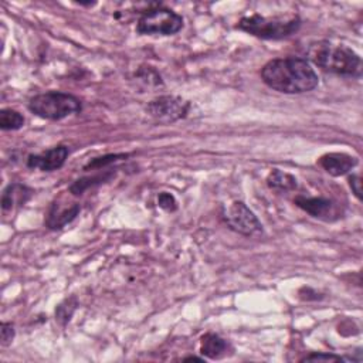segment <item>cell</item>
I'll return each instance as SVG.
<instances>
[{"mask_svg":"<svg viewBox=\"0 0 363 363\" xmlns=\"http://www.w3.org/2000/svg\"><path fill=\"white\" fill-rule=\"evenodd\" d=\"M259 74L268 88L281 94H305L319 84V77L306 58H274L261 68Z\"/></svg>","mask_w":363,"mask_h":363,"instance_id":"cell-1","label":"cell"},{"mask_svg":"<svg viewBox=\"0 0 363 363\" xmlns=\"http://www.w3.org/2000/svg\"><path fill=\"white\" fill-rule=\"evenodd\" d=\"M308 61L326 72L343 77H360L362 58L350 47L329 41H316L308 47Z\"/></svg>","mask_w":363,"mask_h":363,"instance_id":"cell-2","label":"cell"},{"mask_svg":"<svg viewBox=\"0 0 363 363\" xmlns=\"http://www.w3.org/2000/svg\"><path fill=\"white\" fill-rule=\"evenodd\" d=\"M302 20L298 14L267 17L258 13L245 16L237 23V28L261 40H282L299 31Z\"/></svg>","mask_w":363,"mask_h":363,"instance_id":"cell-3","label":"cell"},{"mask_svg":"<svg viewBox=\"0 0 363 363\" xmlns=\"http://www.w3.org/2000/svg\"><path fill=\"white\" fill-rule=\"evenodd\" d=\"M28 111L35 116L47 121H61L71 115L79 113L82 102L72 94L61 91H47L34 95L27 105Z\"/></svg>","mask_w":363,"mask_h":363,"instance_id":"cell-4","label":"cell"},{"mask_svg":"<svg viewBox=\"0 0 363 363\" xmlns=\"http://www.w3.org/2000/svg\"><path fill=\"white\" fill-rule=\"evenodd\" d=\"M182 28L183 17L162 6L145 10L136 23V33L140 35H173Z\"/></svg>","mask_w":363,"mask_h":363,"instance_id":"cell-5","label":"cell"},{"mask_svg":"<svg viewBox=\"0 0 363 363\" xmlns=\"http://www.w3.org/2000/svg\"><path fill=\"white\" fill-rule=\"evenodd\" d=\"M223 220L230 230L245 235H259L262 234V224L255 216V213L242 201H233L223 208Z\"/></svg>","mask_w":363,"mask_h":363,"instance_id":"cell-6","label":"cell"},{"mask_svg":"<svg viewBox=\"0 0 363 363\" xmlns=\"http://www.w3.org/2000/svg\"><path fill=\"white\" fill-rule=\"evenodd\" d=\"M190 102L177 95H162L146 105V112L159 123H172L187 116Z\"/></svg>","mask_w":363,"mask_h":363,"instance_id":"cell-7","label":"cell"},{"mask_svg":"<svg viewBox=\"0 0 363 363\" xmlns=\"http://www.w3.org/2000/svg\"><path fill=\"white\" fill-rule=\"evenodd\" d=\"M294 204L308 213L311 217L319 218L322 221H333L340 217L337 204L328 197L298 194L294 199Z\"/></svg>","mask_w":363,"mask_h":363,"instance_id":"cell-8","label":"cell"},{"mask_svg":"<svg viewBox=\"0 0 363 363\" xmlns=\"http://www.w3.org/2000/svg\"><path fill=\"white\" fill-rule=\"evenodd\" d=\"M69 150L65 145H57L43 153H31L27 156L26 164L28 169L40 172H54L64 166Z\"/></svg>","mask_w":363,"mask_h":363,"instance_id":"cell-9","label":"cell"},{"mask_svg":"<svg viewBox=\"0 0 363 363\" xmlns=\"http://www.w3.org/2000/svg\"><path fill=\"white\" fill-rule=\"evenodd\" d=\"M81 211L79 203H67L61 199L54 200L47 211V216L44 218V224L50 230H61L67 224H69L72 220L77 218V216Z\"/></svg>","mask_w":363,"mask_h":363,"instance_id":"cell-10","label":"cell"},{"mask_svg":"<svg viewBox=\"0 0 363 363\" xmlns=\"http://www.w3.org/2000/svg\"><path fill=\"white\" fill-rule=\"evenodd\" d=\"M318 164L330 176L339 177L345 176L357 164V157L343 153V152H330L325 153L318 159Z\"/></svg>","mask_w":363,"mask_h":363,"instance_id":"cell-11","label":"cell"},{"mask_svg":"<svg viewBox=\"0 0 363 363\" xmlns=\"http://www.w3.org/2000/svg\"><path fill=\"white\" fill-rule=\"evenodd\" d=\"M33 196V190L21 183H10L4 187L1 193V208L3 211L13 210L14 206H24L30 197Z\"/></svg>","mask_w":363,"mask_h":363,"instance_id":"cell-12","label":"cell"},{"mask_svg":"<svg viewBox=\"0 0 363 363\" xmlns=\"http://www.w3.org/2000/svg\"><path fill=\"white\" fill-rule=\"evenodd\" d=\"M228 350H231V345L217 333L208 332L204 333L200 339V353L203 357L221 359L227 354Z\"/></svg>","mask_w":363,"mask_h":363,"instance_id":"cell-13","label":"cell"},{"mask_svg":"<svg viewBox=\"0 0 363 363\" xmlns=\"http://www.w3.org/2000/svg\"><path fill=\"white\" fill-rule=\"evenodd\" d=\"M113 176H115V173H113L112 170L102 172V173H96V174H92V176H84V177H79L78 180H75V182L68 187V190H69V193H71L72 196H79V194H82L85 190H88V189L92 187V186H96V184L109 182Z\"/></svg>","mask_w":363,"mask_h":363,"instance_id":"cell-14","label":"cell"},{"mask_svg":"<svg viewBox=\"0 0 363 363\" xmlns=\"http://www.w3.org/2000/svg\"><path fill=\"white\" fill-rule=\"evenodd\" d=\"M267 184L269 189L288 191V190L296 189L298 179L288 172H284L279 169H272L269 172V174L267 176Z\"/></svg>","mask_w":363,"mask_h":363,"instance_id":"cell-15","label":"cell"},{"mask_svg":"<svg viewBox=\"0 0 363 363\" xmlns=\"http://www.w3.org/2000/svg\"><path fill=\"white\" fill-rule=\"evenodd\" d=\"M24 116L11 108H3L0 111V129L1 130H18L24 126Z\"/></svg>","mask_w":363,"mask_h":363,"instance_id":"cell-16","label":"cell"},{"mask_svg":"<svg viewBox=\"0 0 363 363\" xmlns=\"http://www.w3.org/2000/svg\"><path fill=\"white\" fill-rule=\"evenodd\" d=\"M77 306H78V299L74 295L69 296V298H65L62 302H60L57 305V308H55V319H57V322L60 325L65 326L71 320L74 312L77 311Z\"/></svg>","mask_w":363,"mask_h":363,"instance_id":"cell-17","label":"cell"},{"mask_svg":"<svg viewBox=\"0 0 363 363\" xmlns=\"http://www.w3.org/2000/svg\"><path fill=\"white\" fill-rule=\"evenodd\" d=\"M129 156H130V153H106V155H102V156L88 160L84 166V170H99V169L111 166L112 163H115L118 160H123Z\"/></svg>","mask_w":363,"mask_h":363,"instance_id":"cell-18","label":"cell"},{"mask_svg":"<svg viewBox=\"0 0 363 363\" xmlns=\"http://www.w3.org/2000/svg\"><path fill=\"white\" fill-rule=\"evenodd\" d=\"M135 78H136L139 82H142L145 86H147V88H153V86L163 85V81H162L160 74H159L153 67H149V65H142V67H139V68L135 71Z\"/></svg>","mask_w":363,"mask_h":363,"instance_id":"cell-19","label":"cell"},{"mask_svg":"<svg viewBox=\"0 0 363 363\" xmlns=\"http://www.w3.org/2000/svg\"><path fill=\"white\" fill-rule=\"evenodd\" d=\"M299 362H354L353 357H346V356H339V354H333V353H316L312 352L306 356H303Z\"/></svg>","mask_w":363,"mask_h":363,"instance_id":"cell-20","label":"cell"},{"mask_svg":"<svg viewBox=\"0 0 363 363\" xmlns=\"http://www.w3.org/2000/svg\"><path fill=\"white\" fill-rule=\"evenodd\" d=\"M157 204H159V207L160 208H163V210H166V211H174V210H177V201H176V199H174V196L172 194V193H169V191H162V193H159V196H157Z\"/></svg>","mask_w":363,"mask_h":363,"instance_id":"cell-21","label":"cell"},{"mask_svg":"<svg viewBox=\"0 0 363 363\" xmlns=\"http://www.w3.org/2000/svg\"><path fill=\"white\" fill-rule=\"evenodd\" d=\"M16 336L14 325L10 322H1V330H0V345L3 347L9 346Z\"/></svg>","mask_w":363,"mask_h":363,"instance_id":"cell-22","label":"cell"},{"mask_svg":"<svg viewBox=\"0 0 363 363\" xmlns=\"http://www.w3.org/2000/svg\"><path fill=\"white\" fill-rule=\"evenodd\" d=\"M347 183L352 189V193L357 197V200H360L362 199V179H360V176L354 174V173L350 174L347 177Z\"/></svg>","mask_w":363,"mask_h":363,"instance_id":"cell-23","label":"cell"},{"mask_svg":"<svg viewBox=\"0 0 363 363\" xmlns=\"http://www.w3.org/2000/svg\"><path fill=\"white\" fill-rule=\"evenodd\" d=\"M298 294H299V298L303 299V301H318V299H322V298H323L319 292L313 291V289L309 288V286H302Z\"/></svg>","mask_w":363,"mask_h":363,"instance_id":"cell-24","label":"cell"},{"mask_svg":"<svg viewBox=\"0 0 363 363\" xmlns=\"http://www.w3.org/2000/svg\"><path fill=\"white\" fill-rule=\"evenodd\" d=\"M182 360L183 362H206L204 357H197V356H186Z\"/></svg>","mask_w":363,"mask_h":363,"instance_id":"cell-25","label":"cell"}]
</instances>
